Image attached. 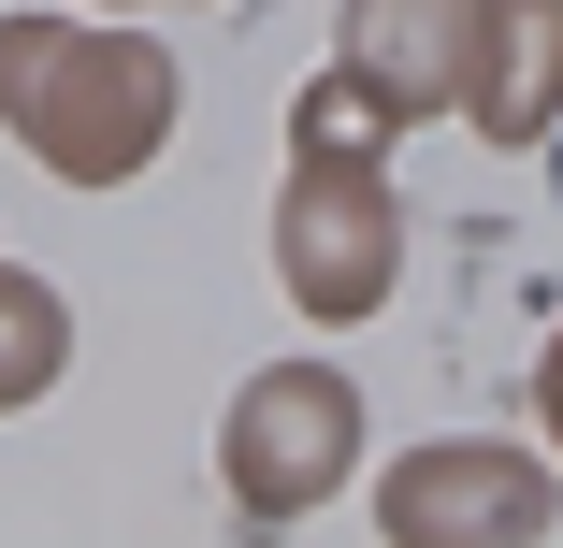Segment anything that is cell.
I'll return each mask as SVG.
<instances>
[{
	"instance_id": "obj_1",
	"label": "cell",
	"mask_w": 563,
	"mask_h": 548,
	"mask_svg": "<svg viewBox=\"0 0 563 548\" xmlns=\"http://www.w3.org/2000/svg\"><path fill=\"white\" fill-rule=\"evenodd\" d=\"M0 116L44 145V174L117 188V174H131V159H159V131H174V58H159V44H131V30L15 15V30H0Z\"/></svg>"
},
{
	"instance_id": "obj_2",
	"label": "cell",
	"mask_w": 563,
	"mask_h": 548,
	"mask_svg": "<svg viewBox=\"0 0 563 548\" xmlns=\"http://www.w3.org/2000/svg\"><path fill=\"white\" fill-rule=\"evenodd\" d=\"M347 116H362V87L332 72L318 101H303V188H289V289H303V317H362V303H390V188H376V159H347Z\"/></svg>"
},
{
	"instance_id": "obj_9",
	"label": "cell",
	"mask_w": 563,
	"mask_h": 548,
	"mask_svg": "<svg viewBox=\"0 0 563 548\" xmlns=\"http://www.w3.org/2000/svg\"><path fill=\"white\" fill-rule=\"evenodd\" d=\"M549 202H563V145H549Z\"/></svg>"
},
{
	"instance_id": "obj_8",
	"label": "cell",
	"mask_w": 563,
	"mask_h": 548,
	"mask_svg": "<svg viewBox=\"0 0 563 548\" xmlns=\"http://www.w3.org/2000/svg\"><path fill=\"white\" fill-rule=\"evenodd\" d=\"M534 390H549V433H563V347H549V376H534Z\"/></svg>"
},
{
	"instance_id": "obj_5",
	"label": "cell",
	"mask_w": 563,
	"mask_h": 548,
	"mask_svg": "<svg viewBox=\"0 0 563 548\" xmlns=\"http://www.w3.org/2000/svg\"><path fill=\"white\" fill-rule=\"evenodd\" d=\"M463 116L492 145H534L563 116V0H477V30H463Z\"/></svg>"
},
{
	"instance_id": "obj_6",
	"label": "cell",
	"mask_w": 563,
	"mask_h": 548,
	"mask_svg": "<svg viewBox=\"0 0 563 548\" xmlns=\"http://www.w3.org/2000/svg\"><path fill=\"white\" fill-rule=\"evenodd\" d=\"M463 30L477 0H347V87L376 116H433L463 101Z\"/></svg>"
},
{
	"instance_id": "obj_7",
	"label": "cell",
	"mask_w": 563,
	"mask_h": 548,
	"mask_svg": "<svg viewBox=\"0 0 563 548\" xmlns=\"http://www.w3.org/2000/svg\"><path fill=\"white\" fill-rule=\"evenodd\" d=\"M58 347H73V317H58V289L0 260V404H30V390L58 376Z\"/></svg>"
},
{
	"instance_id": "obj_4",
	"label": "cell",
	"mask_w": 563,
	"mask_h": 548,
	"mask_svg": "<svg viewBox=\"0 0 563 548\" xmlns=\"http://www.w3.org/2000/svg\"><path fill=\"white\" fill-rule=\"evenodd\" d=\"M376 519H390V548H520L534 519H549V477L520 462V448H419V462H390V491H376Z\"/></svg>"
},
{
	"instance_id": "obj_3",
	"label": "cell",
	"mask_w": 563,
	"mask_h": 548,
	"mask_svg": "<svg viewBox=\"0 0 563 548\" xmlns=\"http://www.w3.org/2000/svg\"><path fill=\"white\" fill-rule=\"evenodd\" d=\"M347 376L332 361H275L246 404H232V433H217V462H232V505L246 519H303L332 477H347Z\"/></svg>"
}]
</instances>
